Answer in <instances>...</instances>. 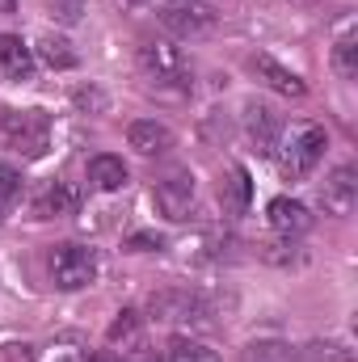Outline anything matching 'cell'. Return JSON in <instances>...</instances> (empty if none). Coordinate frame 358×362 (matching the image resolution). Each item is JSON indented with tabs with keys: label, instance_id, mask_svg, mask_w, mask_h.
Returning <instances> with one entry per match:
<instances>
[{
	"label": "cell",
	"instance_id": "6",
	"mask_svg": "<svg viewBox=\"0 0 358 362\" xmlns=\"http://www.w3.org/2000/svg\"><path fill=\"white\" fill-rule=\"evenodd\" d=\"M156 17L165 30H173L178 38H198L215 25V8L211 0H161L156 4Z\"/></svg>",
	"mask_w": 358,
	"mask_h": 362
},
{
	"label": "cell",
	"instance_id": "13",
	"mask_svg": "<svg viewBox=\"0 0 358 362\" xmlns=\"http://www.w3.org/2000/svg\"><path fill=\"white\" fill-rule=\"evenodd\" d=\"M81 206V194H76V185H68V181H51L38 198H34V215L38 219H64V215H72Z\"/></svg>",
	"mask_w": 358,
	"mask_h": 362
},
{
	"label": "cell",
	"instance_id": "1",
	"mask_svg": "<svg viewBox=\"0 0 358 362\" xmlns=\"http://www.w3.org/2000/svg\"><path fill=\"white\" fill-rule=\"evenodd\" d=\"M325 148H329V139H325V127H316V122H295L287 135H278V169H282V177L299 181L308 177L316 165H321V156H325Z\"/></svg>",
	"mask_w": 358,
	"mask_h": 362
},
{
	"label": "cell",
	"instance_id": "21",
	"mask_svg": "<svg viewBox=\"0 0 358 362\" xmlns=\"http://www.w3.org/2000/svg\"><path fill=\"white\" fill-rule=\"evenodd\" d=\"M333 68H337L346 81H354L358 76V42H354L350 30H346V34L337 38V47H333Z\"/></svg>",
	"mask_w": 358,
	"mask_h": 362
},
{
	"label": "cell",
	"instance_id": "4",
	"mask_svg": "<svg viewBox=\"0 0 358 362\" xmlns=\"http://www.w3.org/2000/svg\"><path fill=\"white\" fill-rule=\"evenodd\" d=\"M139 68L156 85H178V89L190 85V59H185V51H181L178 42H169V38L139 42Z\"/></svg>",
	"mask_w": 358,
	"mask_h": 362
},
{
	"label": "cell",
	"instance_id": "10",
	"mask_svg": "<svg viewBox=\"0 0 358 362\" xmlns=\"http://www.w3.org/2000/svg\"><path fill=\"white\" fill-rule=\"evenodd\" d=\"M358 202V169L354 165H342L333 169V177L321 185V206L325 215H350Z\"/></svg>",
	"mask_w": 358,
	"mask_h": 362
},
{
	"label": "cell",
	"instance_id": "9",
	"mask_svg": "<svg viewBox=\"0 0 358 362\" xmlns=\"http://www.w3.org/2000/svg\"><path fill=\"white\" fill-rule=\"evenodd\" d=\"M249 72H253L266 89L282 93V97H304V93H308L304 76H299V72H291L287 64H278V59H274V55H266V51L249 55Z\"/></svg>",
	"mask_w": 358,
	"mask_h": 362
},
{
	"label": "cell",
	"instance_id": "20",
	"mask_svg": "<svg viewBox=\"0 0 358 362\" xmlns=\"http://www.w3.org/2000/svg\"><path fill=\"white\" fill-rule=\"evenodd\" d=\"M165 362H219V354L194 337H178L169 350H165Z\"/></svg>",
	"mask_w": 358,
	"mask_h": 362
},
{
	"label": "cell",
	"instance_id": "23",
	"mask_svg": "<svg viewBox=\"0 0 358 362\" xmlns=\"http://www.w3.org/2000/svg\"><path fill=\"white\" fill-rule=\"evenodd\" d=\"M135 337H139V312L127 308V312H118V320L110 325V341L118 346V341H135Z\"/></svg>",
	"mask_w": 358,
	"mask_h": 362
},
{
	"label": "cell",
	"instance_id": "8",
	"mask_svg": "<svg viewBox=\"0 0 358 362\" xmlns=\"http://www.w3.org/2000/svg\"><path fill=\"white\" fill-rule=\"evenodd\" d=\"M241 127H245V139L253 144L258 156H274L278 135H282V118L270 110L266 101H249L245 114H241Z\"/></svg>",
	"mask_w": 358,
	"mask_h": 362
},
{
	"label": "cell",
	"instance_id": "22",
	"mask_svg": "<svg viewBox=\"0 0 358 362\" xmlns=\"http://www.w3.org/2000/svg\"><path fill=\"white\" fill-rule=\"evenodd\" d=\"M21 173L17 169H8V165H0V211H8L17 198H21Z\"/></svg>",
	"mask_w": 358,
	"mask_h": 362
},
{
	"label": "cell",
	"instance_id": "14",
	"mask_svg": "<svg viewBox=\"0 0 358 362\" xmlns=\"http://www.w3.org/2000/svg\"><path fill=\"white\" fill-rule=\"evenodd\" d=\"M219 202L228 215H245L249 202H253V181H249V169L245 165H232L224 181H219Z\"/></svg>",
	"mask_w": 358,
	"mask_h": 362
},
{
	"label": "cell",
	"instance_id": "11",
	"mask_svg": "<svg viewBox=\"0 0 358 362\" xmlns=\"http://www.w3.org/2000/svg\"><path fill=\"white\" fill-rule=\"evenodd\" d=\"M127 144H131L139 156H165V152L173 148V131H169L165 122H156V118H135V122L127 127Z\"/></svg>",
	"mask_w": 358,
	"mask_h": 362
},
{
	"label": "cell",
	"instance_id": "3",
	"mask_svg": "<svg viewBox=\"0 0 358 362\" xmlns=\"http://www.w3.org/2000/svg\"><path fill=\"white\" fill-rule=\"evenodd\" d=\"M0 144L38 160L51 148V122L42 110H0Z\"/></svg>",
	"mask_w": 358,
	"mask_h": 362
},
{
	"label": "cell",
	"instance_id": "12",
	"mask_svg": "<svg viewBox=\"0 0 358 362\" xmlns=\"http://www.w3.org/2000/svg\"><path fill=\"white\" fill-rule=\"evenodd\" d=\"M270 228L278 232V236H304L308 228H312V211L304 206V202H295V198H274L270 202Z\"/></svg>",
	"mask_w": 358,
	"mask_h": 362
},
{
	"label": "cell",
	"instance_id": "15",
	"mask_svg": "<svg viewBox=\"0 0 358 362\" xmlns=\"http://www.w3.org/2000/svg\"><path fill=\"white\" fill-rule=\"evenodd\" d=\"M0 72L8 81H30L34 76V51L17 34H0Z\"/></svg>",
	"mask_w": 358,
	"mask_h": 362
},
{
	"label": "cell",
	"instance_id": "18",
	"mask_svg": "<svg viewBox=\"0 0 358 362\" xmlns=\"http://www.w3.org/2000/svg\"><path fill=\"white\" fill-rule=\"evenodd\" d=\"M299 358L304 362H354V350L346 341H337V337H316V341H308L299 350Z\"/></svg>",
	"mask_w": 358,
	"mask_h": 362
},
{
	"label": "cell",
	"instance_id": "16",
	"mask_svg": "<svg viewBox=\"0 0 358 362\" xmlns=\"http://www.w3.org/2000/svg\"><path fill=\"white\" fill-rule=\"evenodd\" d=\"M89 181H93V189H101V194L122 189V185H127V165H122V156H110V152L93 156L89 160Z\"/></svg>",
	"mask_w": 358,
	"mask_h": 362
},
{
	"label": "cell",
	"instance_id": "26",
	"mask_svg": "<svg viewBox=\"0 0 358 362\" xmlns=\"http://www.w3.org/2000/svg\"><path fill=\"white\" fill-rule=\"evenodd\" d=\"M144 245H156L161 249V236H148V232L144 236H131V249H144Z\"/></svg>",
	"mask_w": 358,
	"mask_h": 362
},
{
	"label": "cell",
	"instance_id": "24",
	"mask_svg": "<svg viewBox=\"0 0 358 362\" xmlns=\"http://www.w3.org/2000/svg\"><path fill=\"white\" fill-rule=\"evenodd\" d=\"M72 101H76L81 110H105V97H101V89H76V93H72Z\"/></svg>",
	"mask_w": 358,
	"mask_h": 362
},
{
	"label": "cell",
	"instance_id": "27",
	"mask_svg": "<svg viewBox=\"0 0 358 362\" xmlns=\"http://www.w3.org/2000/svg\"><path fill=\"white\" fill-rule=\"evenodd\" d=\"M0 13H17V0H0Z\"/></svg>",
	"mask_w": 358,
	"mask_h": 362
},
{
	"label": "cell",
	"instance_id": "2",
	"mask_svg": "<svg viewBox=\"0 0 358 362\" xmlns=\"http://www.w3.org/2000/svg\"><path fill=\"white\" fill-rule=\"evenodd\" d=\"M148 316L161 320V325H173V329H211L215 320V308L207 295L198 291H185V286H169V291H156L148 299Z\"/></svg>",
	"mask_w": 358,
	"mask_h": 362
},
{
	"label": "cell",
	"instance_id": "19",
	"mask_svg": "<svg viewBox=\"0 0 358 362\" xmlns=\"http://www.w3.org/2000/svg\"><path fill=\"white\" fill-rule=\"evenodd\" d=\"M241 362H304V358L287 341H253V346H245V358Z\"/></svg>",
	"mask_w": 358,
	"mask_h": 362
},
{
	"label": "cell",
	"instance_id": "17",
	"mask_svg": "<svg viewBox=\"0 0 358 362\" xmlns=\"http://www.w3.org/2000/svg\"><path fill=\"white\" fill-rule=\"evenodd\" d=\"M34 55H38L47 68H55V72L76 68V51H72V42H68L64 34H42V38L34 42Z\"/></svg>",
	"mask_w": 358,
	"mask_h": 362
},
{
	"label": "cell",
	"instance_id": "7",
	"mask_svg": "<svg viewBox=\"0 0 358 362\" xmlns=\"http://www.w3.org/2000/svg\"><path fill=\"white\" fill-rule=\"evenodd\" d=\"M194 194H198V181L190 169H173V173H165V177L152 185V206L165 215V219H185L190 215V206H194Z\"/></svg>",
	"mask_w": 358,
	"mask_h": 362
},
{
	"label": "cell",
	"instance_id": "25",
	"mask_svg": "<svg viewBox=\"0 0 358 362\" xmlns=\"http://www.w3.org/2000/svg\"><path fill=\"white\" fill-rule=\"evenodd\" d=\"M81 362H122L118 354H110V350H93V354H85Z\"/></svg>",
	"mask_w": 358,
	"mask_h": 362
},
{
	"label": "cell",
	"instance_id": "28",
	"mask_svg": "<svg viewBox=\"0 0 358 362\" xmlns=\"http://www.w3.org/2000/svg\"><path fill=\"white\" fill-rule=\"evenodd\" d=\"M122 4H144V0H122Z\"/></svg>",
	"mask_w": 358,
	"mask_h": 362
},
{
	"label": "cell",
	"instance_id": "5",
	"mask_svg": "<svg viewBox=\"0 0 358 362\" xmlns=\"http://www.w3.org/2000/svg\"><path fill=\"white\" fill-rule=\"evenodd\" d=\"M97 278V253L85 245H55L51 249V282L59 291H81Z\"/></svg>",
	"mask_w": 358,
	"mask_h": 362
}]
</instances>
